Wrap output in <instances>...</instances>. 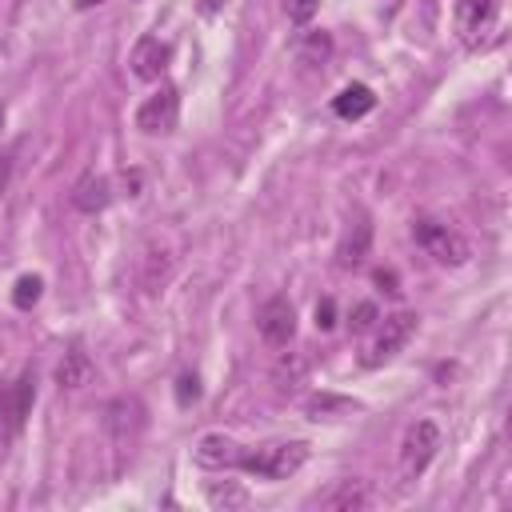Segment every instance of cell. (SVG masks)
Segmentation results:
<instances>
[{
	"instance_id": "6da1fadb",
	"label": "cell",
	"mask_w": 512,
	"mask_h": 512,
	"mask_svg": "<svg viewBox=\"0 0 512 512\" xmlns=\"http://www.w3.org/2000/svg\"><path fill=\"white\" fill-rule=\"evenodd\" d=\"M304 460H308V444L304 440H276V444L244 448L236 468L260 476V480H288L292 472L304 468Z\"/></svg>"
},
{
	"instance_id": "7a4b0ae2",
	"label": "cell",
	"mask_w": 512,
	"mask_h": 512,
	"mask_svg": "<svg viewBox=\"0 0 512 512\" xmlns=\"http://www.w3.org/2000/svg\"><path fill=\"white\" fill-rule=\"evenodd\" d=\"M32 404H36V372L24 368L12 384L0 388V456L8 452V444L16 440V432L24 428Z\"/></svg>"
},
{
	"instance_id": "3957f363",
	"label": "cell",
	"mask_w": 512,
	"mask_h": 512,
	"mask_svg": "<svg viewBox=\"0 0 512 512\" xmlns=\"http://www.w3.org/2000/svg\"><path fill=\"white\" fill-rule=\"evenodd\" d=\"M496 20H500V0H456L452 8V24L464 48H484L496 36Z\"/></svg>"
},
{
	"instance_id": "277c9868",
	"label": "cell",
	"mask_w": 512,
	"mask_h": 512,
	"mask_svg": "<svg viewBox=\"0 0 512 512\" xmlns=\"http://www.w3.org/2000/svg\"><path fill=\"white\" fill-rule=\"evenodd\" d=\"M412 240H416L428 256H436L440 264H448V268H460V264H468V256H472L468 240H464L456 228H448V224H440V220H428V216L412 224Z\"/></svg>"
},
{
	"instance_id": "5b68a950",
	"label": "cell",
	"mask_w": 512,
	"mask_h": 512,
	"mask_svg": "<svg viewBox=\"0 0 512 512\" xmlns=\"http://www.w3.org/2000/svg\"><path fill=\"white\" fill-rule=\"evenodd\" d=\"M436 448H440V428L432 420H416L404 432V440H400V476L404 480H416L432 464Z\"/></svg>"
},
{
	"instance_id": "8992f818",
	"label": "cell",
	"mask_w": 512,
	"mask_h": 512,
	"mask_svg": "<svg viewBox=\"0 0 512 512\" xmlns=\"http://www.w3.org/2000/svg\"><path fill=\"white\" fill-rule=\"evenodd\" d=\"M180 120V92L172 84H160L140 108H136V128L144 136H168Z\"/></svg>"
},
{
	"instance_id": "52a82bcc",
	"label": "cell",
	"mask_w": 512,
	"mask_h": 512,
	"mask_svg": "<svg viewBox=\"0 0 512 512\" xmlns=\"http://www.w3.org/2000/svg\"><path fill=\"white\" fill-rule=\"evenodd\" d=\"M412 332H416V316L412 312H396V316H384L380 320V332H376V340L368 344V356H364V364L372 368V364H384V360H392L408 340H412Z\"/></svg>"
},
{
	"instance_id": "ba28073f",
	"label": "cell",
	"mask_w": 512,
	"mask_h": 512,
	"mask_svg": "<svg viewBox=\"0 0 512 512\" xmlns=\"http://www.w3.org/2000/svg\"><path fill=\"white\" fill-rule=\"evenodd\" d=\"M256 328H260V336H264L272 348H284V344L296 336V308H292V300H288V296L264 300L260 312H256Z\"/></svg>"
},
{
	"instance_id": "9c48e42d",
	"label": "cell",
	"mask_w": 512,
	"mask_h": 512,
	"mask_svg": "<svg viewBox=\"0 0 512 512\" xmlns=\"http://www.w3.org/2000/svg\"><path fill=\"white\" fill-rule=\"evenodd\" d=\"M168 60H172V44H168V40H160V36H140L128 64H132V76H136V80H160L164 68H168Z\"/></svg>"
},
{
	"instance_id": "30bf717a",
	"label": "cell",
	"mask_w": 512,
	"mask_h": 512,
	"mask_svg": "<svg viewBox=\"0 0 512 512\" xmlns=\"http://www.w3.org/2000/svg\"><path fill=\"white\" fill-rule=\"evenodd\" d=\"M108 204H112V180H108L104 172L88 168V172L72 184V208H80V212L96 216V212H104Z\"/></svg>"
},
{
	"instance_id": "8fae6325",
	"label": "cell",
	"mask_w": 512,
	"mask_h": 512,
	"mask_svg": "<svg viewBox=\"0 0 512 512\" xmlns=\"http://www.w3.org/2000/svg\"><path fill=\"white\" fill-rule=\"evenodd\" d=\"M240 452L244 448L232 436H224V432H204L196 440V448H192V456H196L200 468H236L240 464Z\"/></svg>"
},
{
	"instance_id": "7c38bea8",
	"label": "cell",
	"mask_w": 512,
	"mask_h": 512,
	"mask_svg": "<svg viewBox=\"0 0 512 512\" xmlns=\"http://www.w3.org/2000/svg\"><path fill=\"white\" fill-rule=\"evenodd\" d=\"M320 508H332V512H356V508H368L372 504V492L360 484V480H336L328 492L316 496Z\"/></svg>"
},
{
	"instance_id": "4fadbf2b",
	"label": "cell",
	"mask_w": 512,
	"mask_h": 512,
	"mask_svg": "<svg viewBox=\"0 0 512 512\" xmlns=\"http://www.w3.org/2000/svg\"><path fill=\"white\" fill-rule=\"evenodd\" d=\"M372 104H376V96L368 84H348V88H340V96H332V112L340 120H360L372 112Z\"/></svg>"
},
{
	"instance_id": "5bb4252c",
	"label": "cell",
	"mask_w": 512,
	"mask_h": 512,
	"mask_svg": "<svg viewBox=\"0 0 512 512\" xmlns=\"http://www.w3.org/2000/svg\"><path fill=\"white\" fill-rule=\"evenodd\" d=\"M368 244H372V224H368V220H356V224H352V232H348V236L340 240V248H336L340 264H344V268L360 264V260L368 256Z\"/></svg>"
},
{
	"instance_id": "9a60e30c",
	"label": "cell",
	"mask_w": 512,
	"mask_h": 512,
	"mask_svg": "<svg viewBox=\"0 0 512 512\" xmlns=\"http://www.w3.org/2000/svg\"><path fill=\"white\" fill-rule=\"evenodd\" d=\"M88 376H92V360L80 348L64 352V360L56 364V384L60 388H80V384H88Z\"/></svg>"
},
{
	"instance_id": "2e32d148",
	"label": "cell",
	"mask_w": 512,
	"mask_h": 512,
	"mask_svg": "<svg viewBox=\"0 0 512 512\" xmlns=\"http://www.w3.org/2000/svg\"><path fill=\"white\" fill-rule=\"evenodd\" d=\"M40 296H44V276H36V272L20 276V280H16V288H12V304H16L20 312L36 308V304H40Z\"/></svg>"
},
{
	"instance_id": "e0dca14e",
	"label": "cell",
	"mask_w": 512,
	"mask_h": 512,
	"mask_svg": "<svg viewBox=\"0 0 512 512\" xmlns=\"http://www.w3.org/2000/svg\"><path fill=\"white\" fill-rule=\"evenodd\" d=\"M208 504H212V508H240V504H248V492H244L240 484H232V480L208 484Z\"/></svg>"
},
{
	"instance_id": "ac0fdd59",
	"label": "cell",
	"mask_w": 512,
	"mask_h": 512,
	"mask_svg": "<svg viewBox=\"0 0 512 512\" xmlns=\"http://www.w3.org/2000/svg\"><path fill=\"white\" fill-rule=\"evenodd\" d=\"M196 400H200V380H196L192 372H184V376L176 380V404L188 408V404H196Z\"/></svg>"
},
{
	"instance_id": "d6986e66",
	"label": "cell",
	"mask_w": 512,
	"mask_h": 512,
	"mask_svg": "<svg viewBox=\"0 0 512 512\" xmlns=\"http://www.w3.org/2000/svg\"><path fill=\"white\" fill-rule=\"evenodd\" d=\"M376 320H380V312H376V304H372V300H364V304H356V308H352V332H368Z\"/></svg>"
},
{
	"instance_id": "ffe728a7",
	"label": "cell",
	"mask_w": 512,
	"mask_h": 512,
	"mask_svg": "<svg viewBox=\"0 0 512 512\" xmlns=\"http://www.w3.org/2000/svg\"><path fill=\"white\" fill-rule=\"evenodd\" d=\"M316 8H320V0H288V20L292 24H308L316 16Z\"/></svg>"
},
{
	"instance_id": "44dd1931",
	"label": "cell",
	"mask_w": 512,
	"mask_h": 512,
	"mask_svg": "<svg viewBox=\"0 0 512 512\" xmlns=\"http://www.w3.org/2000/svg\"><path fill=\"white\" fill-rule=\"evenodd\" d=\"M332 324H336V304H332V300L324 296V300L316 304V328H324V332H328Z\"/></svg>"
},
{
	"instance_id": "7402d4cb",
	"label": "cell",
	"mask_w": 512,
	"mask_h": 512,
	"mask_svg": "<svg viewBox=\"0 0 512 512\" xmlns=\"http://www.w3.org/2000/svg\"><path fill=\"white\" fill-rule=\"evenodd\" d=\"M376 284H380V288H384L388 296H400V284H396V272H384V268H380V272H376Z\"/></svg>"
},
{
	"instance_id": "603a6c76",
	"label": "cell",
	"mask_w": 512,
	"mask_h": 512,
	"mask_svg": "<svg viewBox=\"0 0 512 512\" xmlns=\"http://www.w3.org/2000/svg\"><path fill=\"white\" fill-rule=\"evenodd\" d=\"M72 4H76L80 12H88V8H92V4H100V0H72Z\"/></svg>"
},
{
	"instance_id": "cb8c5ba5",
	"label": "cell",
	"mask_w": 512,
	"mask_h": 512,
	"mask_svg": "<svg viewBox=\"0 0 512 512\" xmlns=\"http://www.w3.org/2000/svg\"><path fill=\"white\" fill-rule=\"evenodd\" d=\"M204 4H208V8H216V4H220V0H204Z\"/></svg>"
},
{
	"instance_id": "d4e9b609",
	"label": "cell",
	"mask_w": 512,
	"mask_h": 512,
	"mask_svg": "<svg viewBox=\"0 0 512 512\" xmlns=\"http://www.w3.org/2000/svg\"><path fill=\"white\" fill-rule=\"evenodd\" d=\"M0 128H4V108H0Z\"/></svg>"
}]
</instances>
